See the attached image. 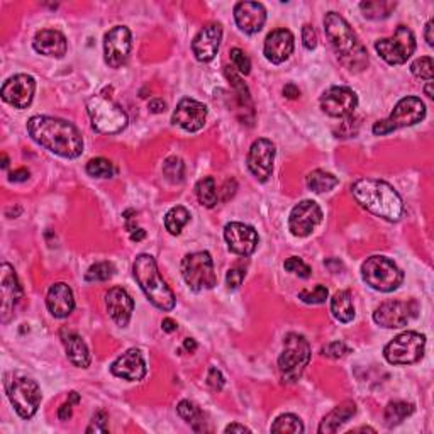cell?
Returning <instances> with one entry per match:
<instances>
[{
	"label": "cell",
	"instance_id": "6da1fadb",
	"mask_svg": "<svg viewBox=\"0 0 434 434\" xmlns=\"http://www.w3.org/2000/svg\"><path fill=\"white\" fill-rule=\"evenodd\" d=\"M31 140L48 151L75 160L84 153V138L72 122L50 115H35L28 121Z\"/></svg>",
	"mask_w": 434,
	"mask_h": 434
},
{
	"label": "cell",
	"instance_id": "7a4b0ae2",
	"mask_svg": "<svg viewBox=\"0 0 434 434\" xmlns=\"http://www.w3.org/2000/svg\"><path fill=\"white\" fill-rule=\"evenodd\" d=\"M324 31L338 56L339 63L353 73H360L368 66V51L346 19L338 12H328L324 17Z\"/></svg>",
	"mask_w": 434,
	"mask_h": 434
},
{
	"label": "cell",
	"instance_id": "3957f363",
	"mask_svg": "<svg viewBox=\"0 0 434 434\" xmlns=\"http://www.w3.org/2000/svg\"><path fill=\"white\" fill-rule=\"evenodd\" d=\"M355 200L370 214L397 223L404 214V202L390 183L377 178H360L351 185Z\"/></svg>",
	"mask_w": 434,
	"mask_h": 434
},
{
	"label": "cell",
	"instance_id": "277c9868",
	"mask_svg": "<svg viewBox=\"0 0 434 434\" xmlns=\"http://www.w3.org/2000/svg\"><path fill=\"white\" fill-rule=\"evenodd\" d=\"M133 273L146 297L149 299V302L155 308L163 310V312H170L175 308L173 292L160 275L156 261L151 254H138L133 265Z\"/></svg>",
	"mask_w": 434,
	"mask_h": 434
},
{
	"label": "cell",
	"instance_id": "5b68a950",
	"mask_svg": "<svg viewBox=\"0 0 434 434\" xmlns=\"http://www.w3.org/2000/svg\"><path fill=\"white\" fill-rule=\"evenodd\" d=\"M310 361L309 341L302 334L289 332L283 338V351L279 358V372L283 384H295Z\"/></svg>",
	"mask_w": 434,
	"mask_h": 434
},
{
	"label": "cell",
	"instance_id": "8992f818",
	"mask_svg": "<svg viewBox=\"0 0 434 434\" xmlns=\"http://www.w3.org/2000/svg\"><path fill=\"white\" fill-rule=\"evenodd\" d=\"M87 112L91 115L92 127L100 134H117L126 129L127 119L126 111L108 97L93 95L87 100Z\"/></svg>",
	"mask_w": 434,
	"mask_h": 434
},
{
	"label": "cell",
	"instance_id": "52a82bcc",
	"mask_svg": "<svg viewBox=\"0 0 434 434\" xmlns=\"http://www.w3.org/2000/svg\"><path fill=\"white\" fill-rule=\"evenodd\" d=\"M3 387L19 416L22 419L35 416L41 404V388L35 380L19 373H10L6 377Z\"/></svg>",
	"mask_w": 434,
	"mask_h": 434
},
{
	"label": "cell",
	"instance_id": "ba28073f",
	"mask_svg": "<svg viewBox=\"0 0 434 434\" xmlns=\"http://www.w3.org/2000/svg\"><path fill=\"white\" fill-rule=\"evenodd\" d=\"M361 279L373 290L388 294L402 285L404 273L390 258L375 254L366 258L365 263L361 265Z\"/></svg>",
	"mask_w": 434,
	"mask_h": 434
},
{
	"label": "cell",
	"instance_id": "9c48e42d",
	"mask_svg": "<svg viewBox=\"0 0 434 434\" xmlns=\"http://www.w3.org/2000/svg\"><path fill=\"white\" fill-rule=\"evenodd\" d=\"M426 117V106L419 97H404L394 107L387 119L375 122L373 134L375 136H385L402 127H411L421 122Z\"/></svg>",
	"mask_w": 434,
	"mask_h": 434
},
{
	"label": "cell",
	"instance_id": "30bf717a",
	"mask_svg": "<svg viewBox=\"0 0 434 434\" xmlns=\"http://www.w3.org/2000/svg\"><path fill=\"white\" fill-rule=\"evenodd\" d=\"M182 276L189 289L194 292L214 289L217 276L211 253L196 252L187 254L182 260Z\"/></svg>",
	"mask_w": 434,
	"mask_h": 434
},
{
	"label": "cell",
	"instance_id": "8fae6325",
	"mask_svg": "<svg viewBox=\"0 0 434 434\" xmlns=\"http://www.w3.org/2000/svg\"><path fill=\"white\" fill-rule=\"evenodd\" d=\"M426 336L416 331H406L395 336L384 348V357L390 365H414L424 357Z\"/></svg>",
	"mask_w": 434,
	"mask_h": 434
},
{
	"label": "cell",
	"instance_id": "7c38bea8",
	"mask_svg": "<svg viewBox=\"0 0 434 434\" xmlns=\"http://www.w3.org/2000/svg\"><path fill=\"white\" fill-rule=\"evenodd\" d=\"M375 50L388 65H404L416 51V37L407 26H399L394 36L377 41Z\"/></svg>",
	"mask_w": 434,
	"mask_h": 434
},
{
	"label": "cell",
	"instance_id": "4fadbf2b",
	"mask_svg": "<svg viewBox=\"0 0 434 434\" xmlns=\"http://www.w3.org/2000/svg\"><path fill=\"white\" fill-rule=\"evenodd\" d=\"M416 301H387L373 312V321L385 329L404 328L417 316Z\"/></svg>",
	"mask_w": 434,
	"mask_h": 434
},
{
	"label": "cell",
	"instance_id": "5bb4252c",
	"mask_svg": "<svg viewBox=\"0 0 434 434\" xmlns=\"http://www.w3.org/2000/svg\"><path fill=\"white\" fill-rule=\"evenodd\" d=\"M0 294H2V310H0V321L2 324H9L14 319V314L19 302L22 301V287L9 263H2L0 267Z\"/></svg>",
	"mask_w": 434,
	"mask_h": 434
},
{
	"label": "cell",
	"instance_id": "9a60e30c",
	"mask_svg": "<svg viewBox=\"0 0 434 434\" xmlns=\"http://www.w3.org/2000/svg\"><path fill=\"white\" fill-rule=\"evenodd\" d=\"M131 31L126 26H115L104 36V55L111 68H121L131 55Z\"/></svg>",
	"mask_w": 434,
	"mask_h": 434
},
{
	"label": "cell",
	"instance_id": "2e32d148",
	"mask_svg": "<svg viewBox=\"0 0 434 434\" xmlns=\"http://www.w3.org/2000/svg\"><path fill=\"white\" fill-rule=\"evenodd\" d=\"M321 108L331 117L348 119L358 107V95L348 87H331L321 95Z\"/></svg>",
	"mask_w": 434,
	"mask_h": 434
},
{
	"label": "cell",
	"instance_id": "e0dca14e",
	"mask_svg": "<svg viewBox=\"0 0 434 434\" xmlns=\"http://www.w3.org/2000/svg\"><path fill=\"white\" fill-rule=\"evenodd\" d=\"M323 220V211L314 200H302L292 209L289 229L295 238H308Z\"/></svg>",
	"mask_w": 434,
	"mask_h": 434
},
{
	"label": "cell",
	"instance_id": "ac0fdd59",
	"mask_svg": "<svg viewBox=\"0 0 434 434\" xmlns=\"http://www.w3.org/2000/svg\"><path fill=\"white\" fill-rule=\"evenodd\" d=\"M36 82L31 75L19 73L10 77L6 84L2 85V100L9 106L16 108H28L35 99Z\"/></svg>",
	"mask_w": 434,
	"mask_h": 434
},
{
	"label": "cell",
	"instance_id": "d6986e66",
	"mask_svg": "<svg viewBox=\"0 0 434 434\" xmlns=\"http://www.w3.org/2000/svg\"><path fill=\"white\" fill-rule=\"evenodd\" d=\"M224 239H226L229 252L239 254L243 258L252 256L256 252L258 241H260L256 229L243 223L226 224V227H224Z\"/></svg>",
	"mask_w": 434,
	"mask_h": 434
},
{
	"label": "cell",
	"instance_id": "ffe728a7",
	"mask_svg": "<svg viewBox=\"0 0 434 434\" xmlns=\"http://www.w3.org/2000/svg\"><path fill=\"white\" fill-rule=\"evenodd\" d=\"M275 162V144L270 140H256L248 151L246 164L258 182H267L273 171Z\"/></svg>",
	"mask_w": 434,
	"mask_h": 434
},
{
	"label": "cell",
	"instance_id": "44dd1931",
	"mask_svg": "<svg viewBox=\"0 0 434 434\" xmlns=\"http://www.w3.org/2000/svg\"><path fill=\"white\" fill-rule=\"evenodd\" d=\"M207 119V107L194 99H182L171 115V122L187 133H199Z\"/></svg>",
	"mask_w": 434,
	"mask_h": 434
},
{
	"label": "cell",
	"instance_id": "7402d4cb",
	"mask_svg": "<svg viewBox=\"0 0 434 434\" xmlns=\"http://www.w3.org/2000/svg\"><path fill=\"white\" fill-rule=\"evenodd\" d=\"M223 39V26L219 22H209L197 32L192 41V51L196 55L197 62L207 63L214 59Z\"/></svg>",
	"mask_w": 434,
	"mask_h": 434
},
{
	"label": "cell",
	"instance_id": "603a6c76",
	"mask_svg": "<svg viewBox=\"0 0 434 434\" xmlns=\"http://www.w3.org/2000/svg\"><path fill=\"white\" fill-rule=\"evenodd\" d=\"M112 375L127 381H140L146 377V363L138 348H131L111 365Z\"/></svg>",
	"mask_w": 434,
	"mask_h": 434
},
{
	"label": "cell",
	"instance_id": "cb8c5ba5",
	"mask_svg": "<svg viewBox=\"0 0 434 434\" xmlns=\"http://www.w3.org/2000/svg\"><path fill=\"white\" fill-rule=\"evenodd\" d=\"M234 21L246 35H256L263 29L267 10L260 2H239L234 7Z\"/></svg>",
	"mask_w": 434,
	"mask_h": 434
},
{
	"label": "cell",
	"instance_id": "d4e9b609",
	"mask_svg": "<svg viewBox=\"0 0 434 434\" xmlns=\"http://www.w3.org/2000/svg\"><path fill=\"white\" fill-rule=\"evenodd\" d=\"M294 48L295 39L289 29H275L265 39L263 53L265 58L273 65H280V63L290 58V55L294 53Z\"/></svg>",
	"mask_w": 434,
	"mask_h": 434
},
{
	"label": "cell",
	"instance_id": "484cf974",
	"mask_svg": "<svg viewBox=\"0 0 434 434\" xmlns=\"http://www.w3.org/2000/svg\"><path fill=\"white\" fill-rule=\"evenodd\" d=\"M106 308L108 316L112 317L119 328H126L129 324L134 310V301L121 287H112L106 295Z\"/></svg>",
	"mask_w": 434,
	"mask_h": 434
},
{
	"label": "cell",
	"instance_id": "4316f807",
	"mask_svg": "<svg viewBox=\"0 0 434 434\" xmlns=\"http://www.w3.org/2000/svg\"><path fill=\"white\" fill-rule=\"evenodd\" d=\"M46 305L56 319H65L75 309V297L68 283L58 282L50 287L46 294Z\"/></svg>",
	"mask_w": 434,
	"mask_h": 434
},
{
	"label": "cell",
	"instance_id": "83f0119b",
	"mask_svg": "<svg viewBox=\"0 0 434 434\" xmlns=\"http://www.w3.org/2000/svg\"><path fill=\"white\" fill-rule=\"evenodd\" d=\"M59 338H62L63 346H65L66 358L73 363L78 368H88L91 366V351H88L87 343L82 339L80 334L72 331L68 328H62L59 331Z\"/></svg>",
	"mask_w": 434,
	"mask_h": 434
},
{
	"label": "cell",
	"instance_id": "f1b7e54d",
	"mask_svg": "<svg viewBox=\"0 0 434 434\" xmlns=\"http://www.w3.org/2000/svg\"><path fill=\"white\" fill-rule=\"evenodd\" d=\"M32 46L39 55L50 56V58H63L68 50V43L63 32L56 29H43L37 31L32 41Z\"/></svg>",
	"mask_w": 434,
	"mask_h": 434
},
{
	"label": "cell",
	"instance_id": "f546056e",
	"mask_svg": "<svg viewBox=\"0 0 434 434\" xmlns=\"http://www.w3.org/2000/svg\"><path fill=\"white\" fill-rule=\"evenodd\" d=\"M355 414H357V404H355L353 400H344V402L336 406L334 409L323 419V422H321L319 426V433L321 434L336 433L344 422L350 421Z\"/></svg>",
	"mask_w": 434,
	"mask_h": 434
},
{
	"label": "cell",
	"instance_id": "4dcf8cb0",
	"mask_svg": "<svg viewBox=\"0 0 434 434\" xmlns=\"http://www.w3.org/2000/svg\"><path fill=\"white\" fill-rule=\"evenodd\" d=\"M331 312L343 324L351 323L355 319V305L350 290H339L332 295Z\"/></svg>",
	"mask_w": 434,
	"mask_h": 434
},
{
	"label": "cell",
	"instance_id": "1f68e13d",
	"mask_svg": "<svg viewBox=\"0 0 434 434\" xmlns=\"http://www.w3.org/2000/svg\"><path fill=\"white\" fill-rule=\"evenodd\" d=\"M414 414V406L409 402H404V400H392L387 404L384 413L385 426L387 428H395L400 422L406 421L407 417Z\"/></svg>",
	"mask_w": 434,
	"mask_h": 434
},
{
	"label": "cell",
	"instance_id": "d6a6232c",
	"mask_svg": "<svg viewBox=\"0 0 434 434\" xmlns=\"http://www.w3.org/2000/svg\"><path fill=\"white\" fill-rule=\"evenodd\" d=\"M339 183V178L334 177L332 173L324 170H314L310 171L305 178V185L310 192H316V194H324L329 192V190L334 189L336 185Z\"/></svg>",
	"mask_w": 434,
	"mask_h": 434
},
{
	"label": "cell",
	"instance_id": "836d02e7",
	"mask_svg": "<svg viewBox=\"0 0 434 434\" xmlns=\"http://www.w3.org/2000/svg\"><path fill=\"white\" fill-rule=\"evenodd\" d=\"M397 7L395 2H388V0H366V2L360 3V10L366 19L372 21H380V19H387L394 12Z\"/></svg>",
	"mask_w": 434,
	"mask_h": 434
},
{
	"label": "cell",
	"instance_id": "e575fe53",
	"mask_svg": "<svg viewBox=\"0 0 434 434\" xmlns=\"http://www.w3.org/2000/svg\"><path fill=\"white\" fill-rule=\"evenodd\" d=\"M196 196L204 207L207 209L216 207L217 202H219V196H217V187L214 178L204 177L202 180L197 182Z\"/></svg>",
	"mask_w": 434,
	"mask_h": 434
},
{
	"label": "cell",
	"instance_id": "d590c367",
	"mask_svg": "<svg viewBox=\"0 0 434 434\" xmlns=\"http://www.w3.org/2000/svg\"><path fill=\"white\" fill-rule=\"evenodd\" d=\"M189 220L190 212L185 207H182V205H177V207H171L167 212V216H164V227H167V231L170 234L178 236Z\"/></svg>",
	"mask_w": 434,
	"mask_h": 434
},
{
	"label": "cell",
	"instance_id": "8d00e7d4",
	"mask_svg": "<svg viewBox=\"0 0 434 434\" xmlns=\"http://www.w3.org/2000/svg\"><path fill=\"white\" fill-rule=\"evenodd\" d=\"M177 413L183 421L189 422V424L192 426L194 431H202V429H205L202 411L196 406V404L190 402V400H182V402H178Z\"/></svg>",
	"mask_w": 434,
	"mask_h": 434
},
{
	"label": "cell",
	"instance_id": "74e56055",
	"mask_svg": "<svg viewBox=\"0 0 434 434\" xmlns=\"http://www.w3.org/2000/svg\"><path fill=\"white\" fill-rule=\"evenodd\" d=\"M272 433H304V424L294 414H282L272 424Z\"/></svg>",
	"mask_w": 434,
	"mask_h": 434
},
{
	"label": "cell",
	"instance_id": "f35d334b",
	"mask_svg": "<svg viewBox=\"0 0 434 434\" xmlns=\"http://www.w3.org/2000/svg\"><path fill=\"white\" fill-rule=\"evenodd\" d=\"M163 175L170 183H182L185 175V164L177 156H170L163 163Z\"/></svg>",
	"mask_w": 434,
	"mask_h": 434
},
{
	"label": "cell",
	"instance_id": "ab89813d",
	"mask_svg": "<svg viewBox=\"0 0 434 434\" xmlns=\"http://www.w3.org/2000/svg\"><path fill=\"white\" fill-rule=\"evenodd\" d=\"M226 77H227V80L231 82V85L234 87V92L238 93L239 106L252 107V97H249V91H248V87L245 85V82L241 80V77H239V75H236L234 70L231 68V66H227L226 68Z\"/></svg>",
	"mask_w": 434,
	"mask_h": 434
},
{
	"label": "cell",
	"instance_id": "60d3db41",
	"mask_svg": "<svg viewBox=\"0 0 434 434\" xmlns=\"http://www.w3.org/2000/svg\"><path fill=\"white\" fill-rule=\"evenodd\" d=\"M87 173L93 178H112L115 173V168L112 162L106 158H93L87 163Z\"/></svg>",
	"mask_w": 434,
	"mask_h": 434
},
{
	"label": "cell",
	"instance_id": "b9f144b4",
	"mask_svg": "<svg viewBox=\"0 0 434 434\" xmlns=\"http://www.w3.org/2000/svg\"><path fill=\"white\" fill-rule=\"evenodd\" d=\"M115 273L114 265L108 261H100V263L92 265L88 272L85 273V280L87 282H106V280L112 279Z\"/></svg>",
	"mask_w": 434,
	"mask_h": 434
},
{
	"label": "cell",
	"instance_id": "7bdbcfd3",
	"mask_svg": "<svg viewBox=\"0 0 434 434\" xmlns=\"http://www.w3.org/2000/svg\"><path fill=\"white\" fill-rule=\"evenodd\" d=\"M411 72H413L414 77L422 78V80H433L434 77V65H433V58L431 56H422V58H417L416 62H413L411 65Z\"/></svg>",
	"mask_w": 434,
	"mask_h": 434
},
{
	"label": "cell",
	"instance_id": "ee69618b",
	"mask_svg": "<svg viewBox=\"0 0 434 434\" xmlns=\"http://www.w3.org/2000/svg\"><path fill=\"white\" fill-rule=\"evenodd\" d=\"M328 295H329V292L324 285H316L312 290L308 289V290L299 292V299H301L304 304H309V305L324 304L326 299H328Z\"/></svg>",
	"mask_w": 434,
	"mask_h": 434
},
{
	"label": "cell",
	"instance_id": "f6af8a7d",
	"mask_svg": "<svg viewBox=\"0 0 434 434\" xmlns=\"http://www.w3.org/2000/svg\"><path fill=\"white\" fill-rule=\"evenodd\" d=\"M245 276H246V263L241 260V261H238V263H234L233 267L229 268V272H227V275H226L227 289H231V290L238 289V287L243 283V280H245Z\"/></svg>",
	"mask_w": 434,
	"mask_h": 434
},
{
	"label": "cell",
	"instance_id": "bcb514c9",
	"mask_svg": "<svg viewBox=\"0 0 434 434\" xmlns=\"http://www.w3.org/2000/svg\"><path fill=\"white\" fill-rule=\"evenodd\" d=\"M229 55L233 68L238 70L239 75H249V72H252V59L248 58V55L243 50H239V48H233Z\"/></svg>",
	"mask_w": 434,
	"mask_h": 434
},
{
	"label": "cell",
	"instance_id": "7dc6e473",
	"mask_svg": "<svg viewBox=\"0 0 434 434\" xmlns=\"http://www.w3.org/2000/svg\"><path fill=\"white\" fill-rule=\"evenodd\" d=\"M283 267H285L287 272L294 273V275L301 276V279H309V276L312 275V270H310L309 265H305L304 261H302L301 258H297V256L289 258V260L283 263Z\"/></svg>",
	"mask_w": 434,
	"mask_h": 434
},
{
	"label": "cell",
	"instance_id": "c3c4849f",
	"mask_svg": "<svg viewBox=\"0 0 434 434\" xmlns=\"http://www.w3.org/2000/svg\"><path fill=\"white\" fill-rule=\"evenodd\" d=\"M108 431V416L106 411H99L93 414L87 433H107Z\"/></svg>",
	"mask_w": 434,
	"mask_h": 434
},
{
	"label": "cell",
	"instance_id": "681fc988",
	"mask_svg": "<svg viewBox=\"0 0 434 434\" xmlns=\"http://www.w3.org/2000/svg\"><path fill=\"white\" fill-rule=\"evenodd\" d=\"M348 351H350V348L343 341H332L323 348V355L328 358H343Z\"/></svg>",
	"mask_w": 434,
	"mask_h": 434
},
{
	"label": "cell",
	"instance_id": "f907efd6",
	"mask_svg": "<svg viewBox=\"0 0 434 434\" xmlns=\"http://www.w3.org/2000/svg\"><path fill=\"white\" fill-rule=\"evenodd\" d=\"M224 381L226 380H224L223 373H220L219 370L216 368V366H211V368H209V373H207V385L209 387H211L212 390L219 392V390H223Z\"/></svg>",
	"mask_w": 434,
	"mask_h": 434
},
{
	"label": "cell",
	"instance_id": "816d5d0a",
	"mask_svg": "<svg viewBox=\"0 0 434 434\" xmlns=\"http://www.w3.org/2000/svg\"><path fill=\"white\" fill-rule=\"evenodd\" d=\"M302 43H304L305 50H314L317 46V35L312 26L305 24L302 28Z\"/></svg>",
	"mask_w": 434,
	"mask_h": 434
},
{
	"label": "cell",
	"instance_id": "f5cc1de1",
	"mask_svg": "<svg viewBox=\"0 0 434 434\" xmlns=\"http://www.w3.org/2000/svg\"><path fill=\"white\" fill-rule=\"evenodd\" d=\"M72 416H73V404L72 402L63 404V406L58 409L59 421H68V419H72Z\"/></svg>",
	"mask_w": 434,
	"mask_h": 434
},
{
	"label": "cell",
	"instance_id": "db71d44e",
	"mask_svg": "<svg viewBox=\"0 0 434 434\" xmlns=\"http://www.w3.org/2000/svg\"><path fill=\"white\" fill-rule=\"evenodd\" d=\"M29 178V170H26V168H19V170L16 171H10L9 175V180L10 182H26Z\"/></svg>",
	"mask_w": 434,
	"mask_h": 434
},
{
	"label": "cell",
	"instance_id": "11a10c76",
	"mask_svg": "<svg viewBox=\"0 0 434 434\" xmlns=\"http://www.w3.org/2000/svg\"><path fill=\"white\" fill-rule=\"evenodd\" d=\"M148 108L153 112V114H162V112L167 111V104H164L162 99H153V100H149Z\"/></svg>",
	"mask_w": 434,
	"mask_h": 434
},
{
	"label": "cell",
	"instance_id": "9f6ffc18",
	"mask_svg": "<svg viewBox=\"0 0 434 434\" xmlns=\"http://www.w3.org/2000/svg\"><path fill=\"white\" fill-rule=\"evenodd\" d=\"M283 95H285L287 99H297V97L301 95V91H299L297 85L287 84L285 87H283Z\"/></svg>",
	"mask_w": 434,
	"mask_h": 434
},
{
	"label": "cell",
	"instance_id": "6f0895ef",
	"mask_svg": "<svg viewBox=\"0 0 434 434\" xmlns=\"http://www.w3.org/2000/svg\"><path fill=\"white\" fill-rule=\"evenodd\" d=\"M249 431H252V429L246 428V426L243 424H238V422L226 426V429H224V433H249Z\"/></svg>",
	"mask_w": 434,
	"mask_h": 434
},
{
	"label": "cell",
	"instance_id": "680465c9",
	"mask_svg": "<svg viewBox=\"0 0 434 434\" xmlns=\"http://www.w3.org/2000/svg\"><path fill=\"white\" fill-rule=\"evenodd\" d=\"M433 26H434V21L431 19V21L428 22V24H426V31H424V37H426V41H428V44L429 46H433L434 44V37H433Z\"/></svg>",
	"mask_w": 434,
	"mask_h": 434
},
{
	"label": "cell",
	"instance_id": "91938a15",
	"mask_svg": "<svg viewBox=\"0 0 434 434\" xmlns=\"http://www.w3.org/2000/svg\"><path fill=\"white\" fill-rule=\"evenodd\" d=\"M177 323H175L173 319H163V323H162V329L164 332H173V331H177Z\"/></svg>",
	"mask_w": 434,
	"mask_h": 434
},
{
	"label": "cell",
	"instance_id": "94428289",
	"mask_svg": "<svg viewBox=\"0 0 434 434\" xmlns=\"http://www.w3.org/2000/svg\"><path fill=\"white\" fill-rule=\"evenodd\" d=\"M183 346H185V350L189 351V353H194V351L197 350L196 339H192V338H187L185 343H183Z\"/></svg>",
	"mask_w": 434,
	"mask_h": 434
},
{
	"label": "cell",
	"instance_id": "6125c7cd",
	"mask_svg": "<svg viewBox=\"0 0 434 434\" xmlns=\"http://www.w3.org/2000/svg\"><path fill=\"white\" fill-rule=\"evenodd\" d=\"M144 236H146V233L143 229H134L133 233H131V239H133V241H141V239H144Z\"/></svg>",
	"mask_w": 434,
	"mask_h": 434
},
{
	"label": "cell",
	"instance_id": "be15d7a7",
	"mask_svg": "<svg viewBox=\"0 0 434 434\" xmlns=\"http://www.w3.org/2000/svg\"><path fill=\"white\" fill-rule=\"evenodd\" d=\"M68 402H72L73 406H77V404L80 402V395H78L77 392H70V394H68Z\"/></svg>",
	"mask_w": 434,
	"mask_h": 434
},
{
	"label": "cell",
	"instance_id": "e7e4bbea",
	"mask_svg": "<svg viewBox=\"0 0 434 434\" xmlns=\"http://www.w3.org/2000/svg\"><path fill=\"white\" fill-rule=\"evenodd\" d=\"M424 93L429 97V99H433V97H434V93H433V82L431 80H429L428 85H426V87H424Z\"/></svg>",
	"mask_w": 434,
	"mask_h": 434
},
{
	"label": "cell",
	"instance_id": "03108f58",
	"mask_svg": "<svg viewBox=\"0 0 434 434\" xmlns=\"http://www.w3.org/2000/svg\"><path fill=\"white\" fill-rule=\"evenodd\" d=\"M365 431L375 433V429H372V428H358V429H353V431H351V433H365Z\"/></svg>",
	"mask_w": 434,
	"mask_h": 434
},
{
	"label": "cell",
	"instance_id": "003e7915",
	"mask_svg": "<svg viewBox=\"0 0 434 434\" xmlns=\"http://www.w3.org/2000/svg\"><path fill=\"white\" fill-rule=\"evenodd\" d=\"M2 167H3V168L9 167V160H7L6 155H2Z\"/></svg>",
	"mask_w": 434,
	"mask_h": 434
}]
</instances>
